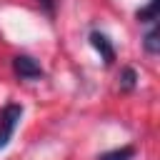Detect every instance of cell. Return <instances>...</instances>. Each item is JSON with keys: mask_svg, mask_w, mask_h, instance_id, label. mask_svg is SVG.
Here are the masks:
<instances>
[{"mask_svg": "<svg viewBox=\"0 0 160 160\" xmlns=\"http://www.w3.org/2000/svg\"><path fill=\"white\" fill-rule=\"evenodd\" d=\"M20 118H22V108L20 105H5L2 108V112H0V150L10 142Z\"/></svg>", "mask_w": 160, "mask_h": 160, "instance_id": "1", "label": "cell"}, {"mask_svg": "<svg viewBox=\"0 0 160 160\" xmlns=\"http://www.w3.org/2000/svg\"><path fill=\"white\" fill-rule=\"evenodd\" d=\"M12 70H15L22 80H38V78H42L40 62L32 60L30 55H18V58H12Z\"/></svg>", "mask_w": 160, "mask_h": 160, "instance_id": "2", "label": "cell"}, {"mask_svg": "<svg viewBox=\"0 0 160 160\" xmlns=\"http://www.w3.org/2000/svg\"><path fill=\"white\" fill-rule=\"evenodd\" d=\"M90 40H92V48L100 52V58H102L105 62H112V60H115V48L110 45V40H108L102 32H92Z\"/></svg>", "mask_w": 160, "mask_h": 160, "instance_id": "3", "label": "cell"}, {"mask_svg": "<svg viewBox=\"0 0 160 160\" xmlns=\"http://www.w3.org/2000/svg\"><path fill=\"white\" fill-rule=\"evenodd\" d=\"M132 158H135V148L132 145H125L120 150H110V152L100 155L98 160H132Z\"/></svg>", "mask_w": 160, "mask_h": 160, "instance_id": "4", "label": "cell"}, {"mask_svg": "<svg viewBox=\"0 0 160 160\" xmlns=\"http://www.w3.org/2000/svg\"><path fill=\"white\" fill-rule=\"evenodd\" d=\"M142 42H145V50H148L150 55H158V52H160V45H158V28H155V25L145 32V40H142Z\"/></svg>", "mask_w": 160, "mask_h": 160, "instance_id": "5", "label": "cell"}, {"mask_svg": "<svg viewBox=\"0 0 160 160\" xmlns=\"http://www.w3.org/2000/svg\"><path fill=\"white\" fill-rule=\"evenodd\" d=\"M155 10H158V0H150L148 8L138 10V20H140V22H152V20H155Z\"/></svg>", "mask_w": 160, "mask_h": 160, "instance_id": "6", "label": "cell"}, {"mask_svg": "<svg viewBox=\"0 0 160 160\" xmlns=\"http://www.w3.org/2000/svg\"><path fill=\"white\" fill-rule=\"evenodd\" d=\"M132 85H135V70H130V68H128V70L122 72V88H128V90H130Z\"/></svg>", "mask_w": 160, "mask_h": 160, "instance_id": "7", "label": "cell"}, {"mask_svg": "<svg viewBox=\"0 0 160 160\" xmlns=\"http://www.w3.org/2000/svg\"><path fill=\"white\" fill-rule=\"evenodd\" d=\"M40 2H42V5L48 8V10H52V0H40Z\"/></svg>", "mask_w": 160, "mask_h": 160, "instance_id": "8", "label": "cell"}]
</instances>
